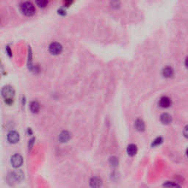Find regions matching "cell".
Listing matches in <instances>:
<instances>
[{
	"mask_svg": "<svg viewBox=\"0 0 188 188\" xmlns=\"http://www.w3.org/2000/svg\"><path fill=\"white\" fill-rule=\"evenodd\" d=\"M186 154H187V157H188V148L187 149V150H186Z\"/></svg>",
	"mask_w": 188,
	"mask_h": 188,
	"instance_id": "cell-24",
	"label": "cell"
},
{
	"mask_svg": "<svg viewBox=\"0 0 188 188\" xmlns=\"http://www.w3.org/2000/svg\"><path fill=\"white\" fill-rule=\"evenodd\" d=\"M183 135H184V136L186 137V138L188 139V125H187V126H186L185 128H184Z\"/></svg>",
	"mask_w": 188,
	"mask_h": 188,
	"instance_id": "cell-20",
	"label": "cell"
},
{
	"mask_svg": "<svg viewBox=\"0 0 188 188\" xmlns=\"http://www.w3.org/2000/svg\"><path fill=\"white\" fill-rule=\"evenodd\" d=\"M30 110L32 113H38L40 110V104L39 103L36 101H34V102H32L30 103Z\"/></svg>",
	"mask_w": 188,
	"mask_h": 188,
	"instance_id": "cell-14",
	"label": "cell"
},
{
	"mask_svg": "<svg viewBox=\"0 0 188 188\" xmlns=\"http://www.w3.org/2000/svg\"><path fill=\"white\" fill-rule=\"evenodd\" d=\"M163 139L162 137H157V138H155L154 140H153L152 143H151V146L152 147L158 146V145H159L162 143H163Z\"/></svg>",
	"mask_w": 188,
	"mask_h": 188,
	"instance_id": "cell-17",
	"label": "cell"
},
{
	"mask_svg": "<svg viewBox=\"0 0 188 188\" xmlns=\"http://www.w3.org/2000/svg\"><path fill=\"white\" fill-rule=\"evenodd\" d=\"M163 186L165 188H181V186L178 183H176L174 181H165V182L163 183Z\"/></svg>",
	"mask_w": 188,
	"mask_h": 188,
	"instance_id": "cell-15",
	"label": "cell"
},
{
	"mask_svg": "<svg viewBox=\"0 0 188 188\" xmlns=\"http://www.w3.org/2000/svg\"><path fill=\"white\" fill-rule=\"evenodd\" d=\"M21 11L27 16H32L35 13V7L30 2H24L20 5Z\"/></svg>",
	"mask_w": 188,
	"mask_h": 188,
	"instance_id": "cell-3",
	"label": "cell"
},
{
	"mask_svg": "<svg viewBox=\"0 0 188 188\" xmlns=\"http://www.w3.org/2000/svg\"><path fill=\"white\" fill-rule=\"evenodd\" d=\"M185 66H187V68H188V57L186 58V60H185Z\"/></svg>",
	"mask_w": 188,
	"mask_h": 188,
	"instance_id": "cell-23",
	"label": "cell"
},
{
	"mask_svg": "<svg viewBox=\"0 0 188 188\" xmlns=\"http://www.w3.org/2000/svg\"><path fill=\"white\" fill-rule=\"evenodd\" d=\"M48 50L50 53L54 55H57L62 51V46L58 42H53L48 46Z\"/></svg>",
	"mask_w": 188,
	"mask_h": 188,
	"instance_id": "cell-5",
	"label": "cell"
},
{
	"mask_svg": "<svg viewBox=\"0 0 188 188\" xmlns=\"http://www.w3.org/2000/svg\"><path fill=\"white\" fill-rule=\"evenodd\" d=\"M48 1H46V0H38V1H36V4L40 7H45L48 5Z\"/></svg>",
	"mask_w": 188,
	"mask_h": 188,
	"instance_id": "cell-18",
	"label": "cell"
},
{
	"mask_svg": "<svg viewBox=\"0 0 188 188\" xmlns=\"http://www.w3.org/2000/svg\"><path fill=\"white\" fill-rule=\"evenodd\" d=\"M109 163L112 167H117L118 166V158L116 157H111L109 159Z\"/></svg>",
	"mask_w": 188,
	"mask_h": 188,
	"instance_id": "cell-16",
	"label": "cell"
},
{
	"mask_svg": "<svg viewBox=\"0 0 188 188\" xmlns=\"http://www.w3.org/2000/svg\"><path fill=\"white\" fill-rule=\"evenodd\" d=\"M160 121L162 122V124L168 125L172 122V117L168 113H163L160 116Z\"/></svg>",
	"mask_w": 188,
	"mask_h": 188,
	"instance_id": "cell-9",
	"label": "cell"
},
{
	"mask_svg": "<svg viewBox=\"0 0 188 188\" xmlns=\"http://www.w3.org/2000/svg\"><path fill=\"white\" fill-rule=\"evenodd\" d=\"M23 157L19 154H15L11 157V163L13 167H15V168L21 167L23 165Z\"/></svg>",
	"mask_w": 188,
	"mask_h": 188,
	"instance_id": "cell-4",
	"label": "cell"
},
{
	"mask_svg": "<svg viewBox=\"0 0 188 188\" xmlns=\"http://www.w3.org/2000/svg\"><path fill=\"white\" fill-rule=\"evenodd\" d=\"M24 179V173L21 170L11 171L7 176V184L11 186L15 185L16 184L21 182Z\"/></svg>",
	"mask_w": 188,
	"mask_h": 188,
	"instance_id": "cell-1",
	"label": "cell"
},
{
	"mask_svg": "<svg viewBox=\"0 0 188 188\" xmlns=\"http://www.w3.org/2000/svg\"><path fill=\"white\" fill-rule=\"evenodd\" d=\"M89 185L91 188H101L103 185V181L99 177H94L90 179Z\"/></svg>",
	"mask_w": 188,
	"mask_h": 188,
	"instance_id": "cell-7",
	"label": "cell"
},
{
	"mask_svg": "<svg viewBox=\"0 0 188 188\" xmlns=\"http://www.w3.org/2000/svg\"><path fill=\"white\" fill-rule=\"evenodd\" d=\"M126 152H127V154H128L129 156H130V157L135 156V155L136 154L137 152V145L135 144H133V143L129 144L128 146H127Z\"/></svg>",
	"mask_w": 188,
	"mask_h": 188,
	"instance_id": "cell-11",
	"label": "cell"
},
{
	"mask_svg": "<svg viewBox=\"0 0 188 188\" xmlns=\"http://www.w3.org/2000/svg\"><path fill=\"white\" fill-rule=\"evenodd\" d=\"M2 95L5 99L6 104H11L13 103V97L15 96V90L11 86L6 85L2 89Z\"/></svg>",
	"mask_w": 188,
	"mask_h": 188,
	"instance_id": "cell-2",
	"label": "cell"
},
{
	"mask_svg": "<svg viewBox=\"0 0 188 188\" xmlns=\"http://www.w3.org/2000/svg\"><path fill=\"white\" fill-rule=\"evenodd\" d=\"M35 137H32V139H30V141H29V149L30 150L32 148V146H33V144H34V143H35Z\"/></svg>",
	"mask_w": 188,
	"mask_h": 188,
	"instance_id": "cell-19",
	"label": "cell"
},
{
	"mask_svg": "<svg viewBox=\"0 0 188 188\" xmlns=\"http://www.w3.org/2000/svg\"><path fill=\"white\" fill-rule=\"evenodd\" d=\"M58 138H59L60 142L67 143L71 139V134L69 133V132H68V131L64 130L60 133Z\"/></svg>",
	"mask_w": 188,
	"mask_h": 188,
	"instance_id": "cell-10",
	"label": "cell"
},
{
	"mask_svg": "<svg viewBox=\"0 0 188 188\" xmlns=\"http://www.w3.org/2000/svg\"><path fill=\"white\" fill-rule=\"evenodd\" d=\"M163 75L166 78H170L173 76V69L170 66H166L163 68Z\"/></svg>",
	"mask_w": 188,
	"mask_h": 188,
	"instance_id": "cell-13",
	"label": "cell"
},
{
	"mask_svg": "<svg viewBox=\"0 0 188 188\" xmlns=\"http://www.w3.org/2000/svg\"><path fill=\"white\" fill-rule=\"evenodd\" d=\"M119 4H120L119 2H111V5H112L113 7H118Z\"/></svg>",
	"mask_w": 188,
	"mask_h": 188,
	"instance_id": "cell-21",
	"label": "cell"
},
{
	"mask_svg": "<svg viewBox=\"0 0 188 188\" xmlns=\"http://www.w3.org/2000/svg\"><path fill=\"white\" fill-rule=\"evenodd\" d=\"M7 139L10 143L15 144V143H17L19 141V134L17 132H16V131H11V132H8L7 135Z\"/></svg>",
	"mask_w": 188,
	"mask_h": 188,
	"instance_id": "cell-6",
	"label": "cell"
},
{
	"mask_svg": "<svg viewBox=\"0 0 188 188\" xmlns=\"http://www.w3.org/2000/svg\"><path fill=\"white\" fill-rule=\"evenodd\" d=\"M135 128L138 132H143V131L145 130V125L144 121H143L142 119H137L136 121H135Z\"/></svg>",
	"mask_w": 188,
	"mask_h": 188,
	"instance_id": "cell-12",
	"label": "cell"
},
{
	"mask_svg": "<svg viewBox=\"0 0 188 188\" xmlns=\"http://www.w3.org/2000/svg\"><path fill=\"white\" fill-rule=\"evenodd\" d=\"M58 13L60 14V15L64 16V15H66V11H64V10L60 9V10H58Z\"/></svg>",
	"mask_w": 188,
	"mask_h": 188,
	"instance_id": "cell-22",
	"label": "cell"
},
{
	"mask_svg": "<svg viewBox=\"0 0 188 188\" xmlns=\"http://www.w3.org/2000/svg\"><path fill=\"white\" fill-rule=\"evenodd\" d=\"M159 105L163 108H167L171 105V99L167 96L161 97L159 102Z\"/></svg>",
	"mask_w": 188,
	"mask_h": 188,
	"instance_id": "cell-8",
	"label": "cell"
}]
</instances>
